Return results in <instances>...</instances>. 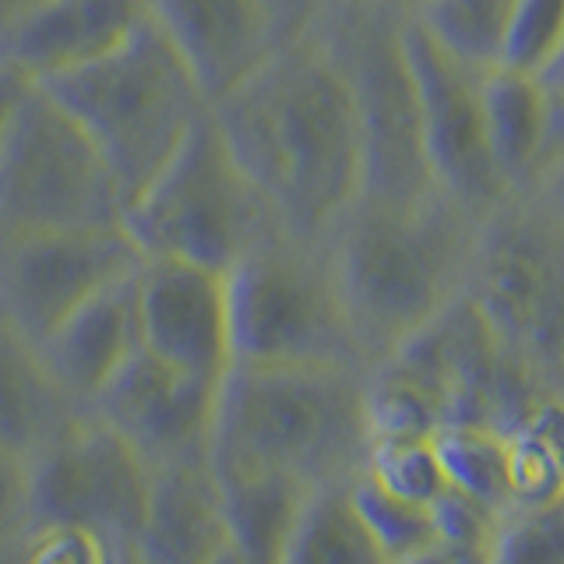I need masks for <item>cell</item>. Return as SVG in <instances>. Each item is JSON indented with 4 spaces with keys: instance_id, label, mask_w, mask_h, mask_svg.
<instances>
[{
    "instance_id": "obj_1",
    "label": "cell",
    "mask_w": 564,
    "mask_h": 564,
    "mask_svg": "<svg viewBox=\"0 0 564 564\" xmlns=\"http://www.w3.org/2000/svg\"><path fill=\"white\" fill-rule=\"evenodd\" d=\"M212 117L275 219L293 234L325 237L360 198L357 106L317 29L212 102Z\"/></svg>"
},
{
    "instance_id": "obj_2",
    "label": "cell",
    "mask_w": 564,
    "mask_h": 564,
    "mask_svg": "<svg viewBox=\"0 0 564 564\" xmlns=\"http://www.w3.org/2000/svg\"><path fill=\"white\" fill-rule=\"evenodd\" d=\"M480 223L441 191L416 202H352L325 234L367 370L445 314L469 286Z\"/></svg>"
},
{
    "instance_id": "obj_3",
    "label": "cell",
    "mask_w": 564,
    "mask_h": 564,
    "mask_svg": "<svg viewBox=\"0 0 564 564\" xmlns=\"http://www.w3.org/2000/svg\"><path fill=\"white\" fill-rule=\"evenodd\" d=\"M367 441L375 437L364 367L234 364L219 378L208 466L216 476L279 473L307 487L346 484L343 473Z\"/></svg>"
},
{
    "instance_id": "obj_4",
    "label": "cell",
    "mask_w": 564,
    "mask_h": 564,
    "mask_svg": "<svg viewBox=\"0 0 564 564\" xmlns=\"http://www.w3.org/2000/svg\"><path fill=\"white\" fill-rule=\"evenodd\" d=\"M35 85H43L96 141L128 205L212 110L155 14L106 57Z\"/></svg>"
},
{
    "instance_id": "obj_5",
    "label": "cell",
    "mask_w": 564,
    "mask_h": 564,
    "mask_svg": "<svg viewBox=\"0 0 564 564\" xmlns=\"http://www.w3.org/2000/svg\"><path fill=\"white\" fill-rule=\"evenodd\" d=\"M234 364L364 367L325 237L272 226L226 272Z\"/></svg>"
},
{
    "instance_id": "obj_6",
    "label": "cell",
    "mask_w": 564,
    "mask_h": 564,
    "mask_svg": "<svg viewBox=\"0 0 564 564\" xmlns=\"http://www.w3.org/2000/svg\"><path fill=\"white\" fill-rule=\"evenodd\" d=\"M272 226V205L229 152L212 110L123 212L141 258L191 261L212 272L234 269Z\"/></svg>"
},
{
    "instance_id": "obj_7",
    "label": "cell",
    "mask_w": 564,
    "mask_h": 564,
    "mask_svg": "<svg viewBox=\"0 0 564 564\" xmlns=\"http://www.w3.org/2000/svg\"><path fill=\"white\" fill-rule=\"evenodd\" d=\"M402 8L381 0H322L317 35L339 61L364 138V198L416 202L434 194L420 102L402 46Z\"/></svg>"
},
{
    "instance_id": "obj_8",
    "label": "cell",
    "mask_w": 564,
    "mask_h": 564,
    "mask_svg": "<svg viewBox=\"0 0 564 564\" xmlns=\"http://www.w3.org/2000/svg\"><path fill=\"white\" fill-rule=\"evenodd\" d=\"M128 198L82 123L29 82L0 145V234L123 226Z\"/></svg>"
},
{
    "instance_id": "obj_9",
    "label": "cell",
    "mask_w": 564,
    "mask_h": 564,
    "mask_svg": "<svg viewBox=\"0 0 564 564\" xmlns=\"http://www.w3.org/2000/svg\"><path fill=\"white\" fill-rule=\"evenodd\" d=\"M29 466V529L78 525L131 540L152 487V466L117 431L82 413L53 434Z\"/></svg>"
},
{
    "instance_id": "obj_10",
    "label": "cell",
    "mask_w": 564,
    "mask_h": 564,
    "mask_svg": "<svg viewBox=\"0 0 564 564\" xmlns=\"http://www.w3.org/2000/svg\"><path fill=\"white\" fill-rule=\"evenodd\" d=\"M128 229L0 234V317L43 343L67 314L141 269Z\"/></svg>"
},
{
    "instance_id": "obj_11",
    "label": "cell",
    "mask_w": 564,
    "mask_h": 564,
    "mask_svg": "<svg viewBox=\"0 0 564 564\" xmlns=\"http://www.w3.org/2000/svg\"><path fill=\"white\" fill-rule=\"evenodd\" d=\"M402 46L416 82L423 152L434 187L476 219H487L508 194L487 145L484 75L448 57L410 14L402 18Z\"/></svg>"
},
{
    "instance_id": "obj_12",
    "label": "cell",
    "mask_w": 564,
    "mask_h": 564,
    "mask_svg": "<svg viewBox=\"0 0 564 564\" xmlns=\"http://www.w3.org/2000/svg\"><path fill=\"white\" fill-rule=\"evenodd\" d=\"M322 0H152L208 102L243 85L317 22Z\"/></svg>"
},
{
    "instance_id": "obj_13",
    "label": "cell",
    "mask_w": 564,
    "mask_h": 564,
    "mask_svg": "<svg viewBox=\"0 0 564 564\" xmlns=\"http://www.w3.org/2000/svg\"><path fill=\"white\" fill-rule=\"evenodd\" d=\"M219 381L194 378L141 346L102 384L88 413L117 431L152 469L208 458Z\"/></svg>"
},
{
    "instance_id": "obj_14",
    "label": "cell",
    "mask_w": 564,
    "mask_h": 564,
    "mask_svg": "<svg viewBox=\"0 0 564 564\" xmlns=\"http://www.w3.org/2000/svg\"><path fill=\"white\" fill-rule=\"evenodd\" d=\"M138 328L152 357L184 375L219 381L234 367L226 272L145 258L138 269Z\"/></svg>"
},
{
    "instance_id": "obj_15",
    "label": "cell",
    "mask_w": 564,
    "mask_h": 564,
    "mask_svg": "<svg viewBox=\"0 0 564 564\" xmlns=\"http://www.w3.org/2000/svg\"><path fill=\"white\" fill-rule=\"evenodd\" d=\"M152 18V0H46L0 32V61L46 82L106 57Z\"/></svg>"
},
{
    "instance_id": "obj_16",
    "label": "cell",
    "mask_w": 564,
    "mask_h": 564,
    "mask_svg": "<svg viewBox=\"0 0 564 564\" xmlns=\"http://www.w3.org/2000/svg\"><path fill=\"white\" fill-rule=\"evenodd\" d=\"M53 381L78 413H88L102 384L141 349L138 328V272L106 286L67 314L43 343H35Z\"/></svg>"
},
{
    "instance_id": "obj_17",
    "label": "cell",
    "mask_w": 564,
    "mask_h": 564,
    "mask_svg": "<svg viewBox=\"0 0 564 564\" xmlns=\"http://www.w3.org/2000/svg\"><path fill=\"white\" fill-rule=\"evenodd\" d=\"M131 543L152 564H208L226 551L223 490L208 458L152 469L149 505Z\"/></svg>"
},
{
    "instance_id": "obj_18",
    "label": "cell",
    "mask_w": 564,
    "mask_h": 564,
    "mask_svg": "<svg viewBox=\"0 0 564 564\" xmlns=\"http://www.w3.org/2000/svg\"><path fill=\"white\" fill-rule=\"evenodd\" d=\"M75 416L40 346L0 317V448L29 458Z\"/></svg>"
},
{
    "instance_id": "obj_19",
    "label": "cell",
    "mask_w": 564,
    "mask_h": 564,
    "mask_svg": "<svg viewBox=\"0 0 564 564\" xmlns=\"http://www.w3.org/2000/svg\"><path fill=\"white\" fill-rule=\"evenodd\" d=\"M546 117H551V96H546L543 78L508 67L484 75L487 145L505 194H525L540 176Z\"/></svg>"
},
{
    "instance_id": "obj_20",
    "label": "cell",
    "mask_w": 564,
    "mask_h": 564,
    "mask_svg": "<svg viewBox=\"0 0 564 564\" xmlns=\"http://www.w3.org/2000/svg\"><path fill=\"white\" fill-rule=\"evenodd\" d=\"M229 546L247 564H279L307 494L314 487L279 473L216 476Z\"/></svg>"
},
{
    "instance_id": "obj_21",
    "label": "cell",
    "mask_w": 564,
    "mask_h": 564,
    "mask_svg": "<svg viewBox=\"0 0 564 564\" xmlns=\"http://www.w3.org/2000/svg\"><path fill=\"white\" fill-rule=\"evenodd\" d=\"M279 564H384L349 501V484H325L307 494Z\"/></svg>"
},
{
    "instance_id": "obj_22",
    "label": "cell",
    "mask_w": 564,
    "mask_h": 564,
    "mask_svg": "<svg viewBox=\"0 0 564 564\" xmlns=\"http://www.w3.org/2000/svg\"><path fill=\"white\" fill-rule=\"evenodd\" d=\"M431 40L469 70H498L516 0H416L405 11Z\"/></svg>"
},
{
    "instance_id": "obj_23",
    "label": "cell",
    "mask_w": 564,
    "mask_h": 564,
    "mask_svg": "<svg viewBox=\"0 0 564 564\" xmlns=\"http://www.w3.org/2000/svg\"><path fill=\"white\" fill-rule=\"evenodd\" d=\"M564 57V0H516L501 67L546 78Z\"/></svg>"
},
{
    "instance_id": "obj_24",
    "label": "cell",
    "mask_w": 564,
    "mask_h": 564,
    "mask_svg": "<svg viewBox=\"0 0 564 564\" xmlns=\"http://www.w3.org/2000/svg\"><path fill=\"white\" fill-rule=\"evenodd\" d=\"M22 564H106L110 540L78 525H53V529H25L18 536Z\"/></svg>"
},
{
    "instance_id": "obj_25",
    "label": "cell",
    "mask_w": 564,
    "mask_h": 564,
    "mask_svg": "<svg viewBox=\"0 0 564 564\" xmlns=\"http://www.w3.org/2000/svg\"><path fill=\"white\" fill-rule=\"evenodd\" d=\"M29 529V466L22 455L0 448V546Z\"/></svg>"
},
{
    "instance_id": "obj_26",
    "label": "cell",
    "mask_w": 564,
    "mask_h": 564,
    "mask_svg": "<svg viewBox=\"0 0 564 564\" xmlns=\"http://www.w3.org/2000/svg\"><path fill=\"white\" fill-rule=\"evenodd\" d=\"M25 85H29V78H22L14 67H8L4 61H0V145H4L8 123L14 117V106H18V99H22Z\"/></svg>"
},
{
    "instance_id": "obj_27",
    "label": "cell",
    "mask_w": 564,
    "mask_h": 564,
    "mask_svg": "<svg viewBox=\"0 0 564 564\" xmlns=\"http://www.w3.org/2000/svg\"><path fill=\"white\" fill-rule=\"evenodd\" d=\"M525 194H536V198H540L546 208H551L554 216L561 219V226H564V159H561L557 166L546 170Z\"/></svg>"
},
{
    "instance_id": "obj_28",
    "label": "cell",
    "mask_w": 564,
    "mask_h": 564,
    "mask_svg": "<svg viewBox=\"0 0 564 564\" xmlns=\"http://www.w3.org/2000/svg\"><path fill=\"white\" fill-rule=\"evenodd\" d=\"M106 564H152V561L141 554L131 540H110V551H106Z\"/></svg>"
},
{
    "instance_id": "obj_29",
    "label": "cell",
    "mask_w": 564,
    "mask_h": 564,
    "mask_svg": "<svg viewBox=\"0 0 564 564\" xmlns=\"http://www.w3.org/2000/svg\"><path fill=\"white\" fill-rule=\"evenodd\" d=\"M40 4H46V0H0V32L14 25L18 18H25L29 11H35Z\"/></svg>"
},
{
    "instance_id": "obj_30",
    "label": "cell",
    "mask_w": 564,
    "mask_h": 564,
    "mask_svg": "<svg viewBox=\"0 0 564 564\" xmlns=\"http://www.w3.org/2000/svg\"><path fill=\"white\" fill-rule=\"evenodd\" d=\"M0 564H22V551H18V540L0 546Z\"/></svg>"
},
{
    "instance_id": "obj_31",
    "label": "cell",
    "mask_w": 564,
    "mask_h": 564,
    "mask_svg": "<svg viewBox=\"0 0 564 564\" xmlns=\"http://www.w3.org/2000/svg\"><path fill=\"white\" fill-rule=\"evenodd\" d=\"M543 82L551 85V88H561V93H564V57H561V61L554 64V70H551V75H546Z\"/></svg>"
},
{
    "instance_id": "obj_32",
    "label": "cell",
    "mask_w": 564,
    "mask_h": 564,
    "mask_svg": "<svg viewBox=\"0 0 564 564\" xmlns=\"http://www.w3.org/2000/svg\"><path fill=\"white\" fill-rule=\"evenodd\" d=\"M208 564H247V561L234 551V546H226V551H223L219 557H212Z\"/></svg>"
},
{
    "instance_id": "obj_33",
    "label": "cell",
    "mask_w": 564,
    "mask_h": 564,
    "mask_svg": "<svg viewBox=\"0 0 564 564\" xmlns=\"http://www.w3.org/2000/svg\"><path fill=\"white\" fill-rule=\"evenodd\" d=\"M381 4H392V8H402V11H410L416 0H381Z\"/></svg>"
}]
</instances>
